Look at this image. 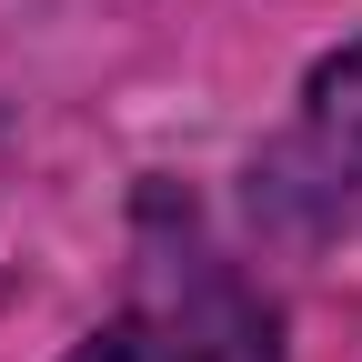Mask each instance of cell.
<instances>
[{"mask_svg": "<svg viewBox=\"0 0 362 362\" xmlns=\"http://www.w3.org/2000/svg\"><path fill=\"white\" fill-rule=\"evenodd\" d=\"M71 362H282V342H272V312L232 282H181L121 312L111 332H90Z\"/></svg>", "mask_w": 362, "mask_h": 362, "instance_id": "cell-1", "label": "cell"}, {"mask_svg": "<svg viewBox=\"0 0 362 362\" xmlns=\"http://www.w3.org/2000/svg\"><path fill=\"white\" fill-rule=\"evenodd\" d=\"M302 151H312V181L342 221H362V40L342 61L312 71V101H302Z\"/></svg>", "mask_w": 362, "mask_h": 362, "instance_id": "cell-2", "label": "cell"}]
</instances>
